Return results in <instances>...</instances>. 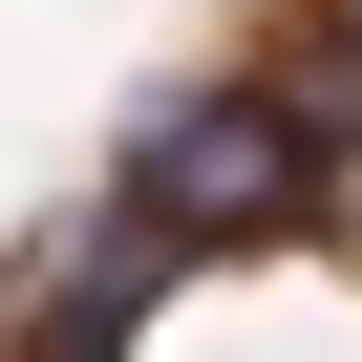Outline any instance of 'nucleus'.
Instances as JSON below:
<instances>
[{
    "mask_svg": "<svg viewBox=\"0 0 362 362\" xmlns=\"http://www.w3.org/2000/svg\"><path fill=\"white\" fill-rule=\"evenodd\" d=\"M362 149V107L320 86H149L128 107V149H107V192H128V235L149 256H235V235H298L320 214V170Z\"/></svg>",
    "mask_w": 362,
    "mask_h": 362,
    "instance_id": "nucleus-1",
    "label": "nucleus"
}]
</instances>
